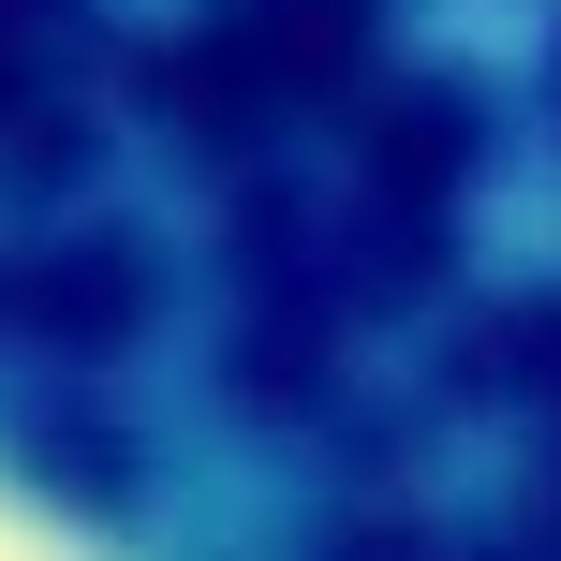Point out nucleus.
<instances>
[{
  "label": "nucleus",
  "instance_id": "1",
  "mask_svg": "<svg viewBox=\"0 0 561 561\" xmlns=\"http://www.w3.org/2000/svg\"><path fill=\"white\" fill-rule=\"evenodd\" d=\"M0 561H134V533L104 517V488H89V473L0 444Z\"/></svg>",
  "mask_w": 561,
  "mask_h": 561
}]
</instances>
